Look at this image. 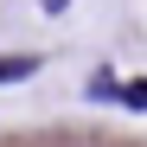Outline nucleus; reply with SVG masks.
<instances>
[{"label": "nucleus", "mask_w": 147, "mask_h": 147, "mask_svg": "<svg viewBox=\"0 0 147 147\" xmlns=\"http://www.w3.org/2000/svg\"><path fill=\"white\" fill-rule=\"evenodd\" d=\"M32 70H38V58H32V51H7V58H0V83H26Z\"/></svg>", "instance_id": "f257e3e1"}, {"label": "nucleus", "mask_w": 147, "mask_h": 147, "mask_svg": "<svg viewBox=\"0 0 147 147\" xmlns=\"http://www.w3.org/2000/svg\"><path fill=\"white\" fill-rule=\"evenodd\" d=\"M121 102H128V109H147V83H121Z\"/></svg>", "instance_id": "f03ea898"}, {"label": "nucleus", "mask_w": 147, "mask_h": 147, "mask_svg": "<svg viewBox=\"0 0 147 147\" xmlns=\"http://www.w3.org/2000/svg\"><path fill=\"white\" fill-rule=\"evenodd\" d=\"M38 7H45V13H64V7H70V0H38Z\"/></svg>", "instance_id": "7ed1b4c3"}]
</instances>
